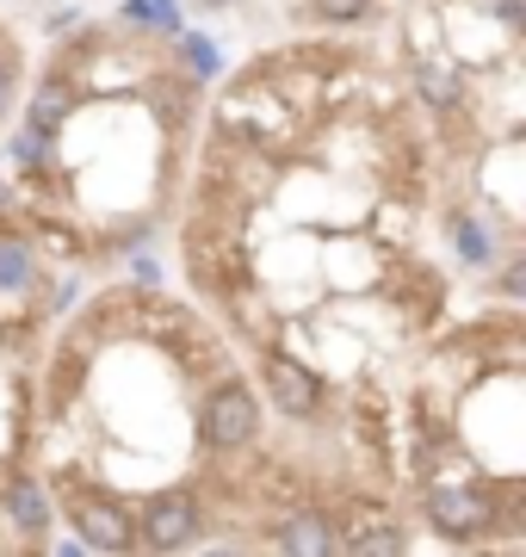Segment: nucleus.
I'll return each instance as SVG.
<instances>
[{"mask_svg":"<svg viewBox=\"0 0 526 557\" xmlns=\"http://www.w3.org/2000/svg\"><path fill=\"white\" fill-rule=\"evenodd\" d=\"M415 87H422V100H434V106L459 100V75H452L446 62H422V69H415Z\"/></svg>","mask_w":526,"mask_h":557,"instance_id":"1a4fd4ad","label":"nucleus"},{"mask_svg":"<svg viewBox=\"0 0 526 557\" xmlns=\"http://www.w3.org/2000/svg\"><path fill=\"white\" fill-rule=\"evenodd\" d=\"M279 545L298 557H323V552H335V527H328V515H291L279 527Z\"/></svg>","mask_w":526,"mask_h":557,"instance_id":"423d86ee","label":"nucleus"},{"mask_svg":"<svg viewBox=\"0 0 526 557\" xmlns=\"http://www.w3.org/2000/svg\"><path fill=\"white\" fill-rule=\"evenodd\" d=\"M7 515H13V527H20V533L38 539L43 527H50V502H43V490L32 478H20V483H7Z\"/></svg>","mask_w":526,"mask_h":557,"instance_id":"0eeeda50","label":"nucleus"},{"mask_svg":"<svg viewBox=\"0 0 526 557\" xmlns=\"http://www.w3.org/2000/svg\"><path fill=\"white\" fill-rule=\"evenodd\" d=\"M68 106H75V94H68V81H43L38 94H32V124H43V131H57V124L68 119Z\"/></svg>","mask_w":526,"mask_h":557,"instance_id":"6e6552de","label":"nucleus"},{"mask_svg":"<svg viewBox=\"0 0 526 557\" xmlns=\"http://www.w3.org/2000/svg\"><path fill=\"white\" fill-rule=\"evenodd\" d=\"M7 100H13V62H0V112H7Z\"/></svg>","mask_w":526,"mask_h":557,"instance_id":"4468645a","label":"nucleus"},{"mask_svg":"<svg viewBox=\"0 0 526 557\" xmlns=\"http://www.w3.org/2000/svg\"><path fill=\"white\" fill-rule=\"evenodd\" d=\"M137 539L142 545H155V552H180V545H192V539H199V502L180 496V490L155 496L149 508H142V520H137Z\"/></svg>","mask_w":526,"mask_h":557,"instance_id":"f03ea898","label":"nucleus"},{"mask_svg":"<svg viewBox=\"0 0 526 557\" xmlns=\"http://www.w3.org/2000/svg\"><path fill=\"white\" fill-rule=\"evenodd\" d=\"M310 7H316L328 25H353V20H365V13H372V0H310Z\"/></svg>","mask_w":526,"mask_h":557,"instance_id":"9b49d317","label":"nucleus"},{"mask_svg":"<svg viewBox=\"0 0 526 557\" xmlns=\"http://www.w3.org/2000/svg\"><path fill=\"white\" fill-rule=\"evenodd\" d=\"M32 285V248L25 242H0V292Z\"/></svg>","mask_w":526,"mask_h":557,"instance_id":"9d476101","label":"nucleus"},{"mask_svg":"<svg viewBox=\"0 0 526 557\" xmlns=\"http://www.w3.org/2000/svg\"><path fill=\"white\" fill-rule=\"evenodd\" d=\"M266 391H273V403H279V416H316V403H323V391H316V372L310 366H298V359L273 354L266 359Z\"/></svg>","mask_w":526,"mask_h":557,"instance_id":"20e7f679","label":"nucleus"},{"mask_svg":"<svg viewBox=\"0 0 526 557\" xmlns=\"http://www.w3.org/2000/svg\"><path fill=\"white\" fill-rule=\"evenodd\" d=\"M62 502H68L75 527H82V545H100V552H130V545H137V515H130L118 496H100V490L68 483Z\"/></svg>","mask_w":526,"mask_h":557,"instance_id":"f257e3e1","label":"nucleus"},{"mask_svg":"<svg viewBox=\"0 0 526 557\" xmlns=\"http://www.w3.org/2000/svg\"><path fill=\"white\" fill-rule=\"evenodd\" d=\"M13 156H20L25 168H32V161H43V156H50V131H43V124H25L20 143H13Z\"/></svg>","mask_w":526,"mask_h":557,"instance_id":"f8f14e48","label":"nucleus"},{"mask_svg":"<svg viewBox=\"0 0 526 557\" xmlns=\"http://www.w3.org/2000/svg\"><path fill=\"white\" fill-rule=\"evenodd\" d=\"M427 515L440 520L446 533H477L489 520V502L477 496V490H434V496H427Z\"/></svg>","mask_w":526,"mask_h":557,"instance_id":"39448f33","label":"nucleus"},{"mask_svg":"<svg viewBox=\"0 0 526 557\" xmlns=\"http://www.w3.org/2000/svg\"><path fill=\"white\" fill-rule=\"evenodd\" d=\"M459 255H465V260H477V267H484V260H489V230H484V223H459Z\"/></svg>","mask_w":526,"mask_h":557,"instance_id":"ddd939ff","label":"nucleus"},{"mask_svg":"<svg viewBox=\"0 0 526 557\" xmlns=\"http://www.w3.org/2000/svg\"><path fill=\"white\" fill-rule=\"evenodd\" d=\"M254 421H261L254 397H248L242 384H223L217 397L204 403V446L236 453V446H248V440H254Z\"/></svg>","mask_w":526,"mask_h":557,"instance_id":"7ed1b4c3","label":"nucleus"}]
</instances>
